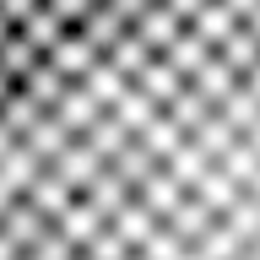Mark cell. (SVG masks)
<instances>
[{
    "mask_svg": "<svg viewBox=\"0 0 260 260\" xmlns=\"http://www.w3.org/2000/svg\"><path fill=\"white\" fill-rule=\"evenodd\" d=\"M0 260H260V0H0Z\"/></svg>",
    "mask_w": 260,
    "mask_h": 260,
    "instance_id": "1",
    "label": "cell"
}]
</instances>
